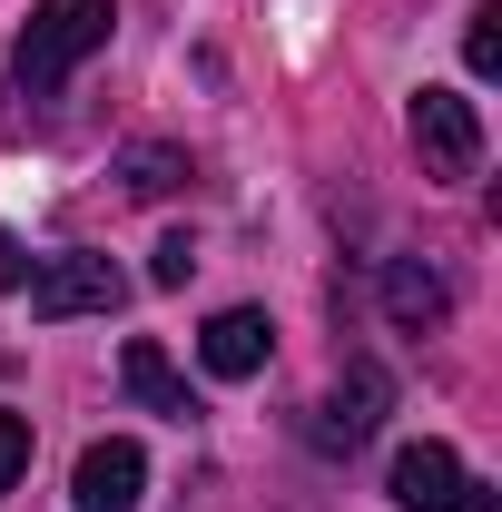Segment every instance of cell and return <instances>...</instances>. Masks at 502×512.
Segmentation results:
<instances>
[{"label": "cell", "instance_id": "6da1fadb", "mask_svg": "<svg viewBox=\"0 0 502 512\" xmlns=\"http://www.w3.org/2000/svg\"><path fill=\"white\" fill-rule=\"evenodd\" d=\"M109 20H119L109 0H40V10H30V30H20V50H10L20 99H50L89 50H109Z\"/></svg>", "mask_w": 502, "mask_h": 512}, {"label": "cell", "instance_id": "7a4b0ae2", "mask_svg": "<svg viewBox=\"0 0 502 512\" xmlns=\"http://www.w3.org/2000/svg\"><path fill=\"white\" fill-rule=\"evenodd\" d=\"M119 296H128V276L109 266V256H89V247L40 256V266H30V316H40V325H69V316H119Z\"/></svg>", "mask_w": 502, "mask_h": 512}, {"label": "cell", "instance_id": "3957f363", "mask_svg": "<svg viewBox=\"0 0 502 512\" xmlns=\"http://www.w3.org/2000/svg\"><path fill=\"white\" fill-rule=\"evenodd\" d=\"M414 148H424L434 178H473V168H483V119H473V99L424 89V99H414Z\"/></svg>", "mask_w": 502, "mask_h": 512}, {"label": "cell", "instance_id": "277c9868", "mask_svg": "<svg viewBox=\"0 0 502 512\" xmlns=\"http://www.w3.org/2000/svg\"><path fill=\"white\" fill-rule=\"evenodd\" d=\"M138 493H148V453L128 444V434L89 444L79 473H69V503H79V512H138Z\"/></svg>", "mask_w": 502, "mask_h": 512}, {"label": "cell", "instance_id": "5b68a950", "mask_svg": "<svg viewBox=\"0 0 502 512\" xmlns=\"http://www.w3.org/2000/svg\"><path fill=\"white\" fill-rule=\"evenodd\" d=\"M266 355H276V325L256 316V306H227V316H207V335H197V365H207L217 384L266 375Z\"/></svg>", "mask_w": 502, "mask_h": 512}, {"label": "cell", "instance_id": "8992f818", "mask_svg": "<svg viewBox=\"0 0 502 512\" xmlns=\"http://www.w3.org/2000/svg\"><path fill=\"white\" fill-rule=\"evenodd\" d=\"M384 404H394V384H384V365H345V384H335V404L315 414V444L325 453H355L365 434L384 424Z\"/></svg>", "mask_w": 502, "mask_h": 512}, {"label": "cell", "instance_id": "52a82bcc", "mask_svg": "<svg viewBox=\"0 0 502 512\" xmlns=\"http://www.w3.org/2000/svg\"><path fill=\"white\" fill-rule=\"evenodd\" d=\"M384 316L404 325V335H434V325L453 316V286H443L424 256H394V266H384Z\"/></svg>", "mask_w": 502, "mask_h": 512}, {"label": "cell", "instance_id": "ba28073f", "mask_svg": "<svg viewBox=\"0 0 502 512\" xmlns=\"http://www.w3.org/2000/svg\"><path fill=\"white\" fill-rule=\"evenodd\" d=\"M453 483H463V463H453V444H434V434L394 453V503H404V512H443Z\"/></svg>", "mask_w": 502, "mask_h": 512}, {"label": "cell", "instance_id": "9c48e42d", "mask_svg": "<svg viewBox=\"0 0 502 512\" xmlns=\"http://www.w3.org/2000/svg\"><path fill=\"white\" fill-rule=\"evenodd\" d=\"M119 375H128V394H138L148 414H168V424H188V414H197L188 375H178V365H168V355H158L148 335H138V345H128V355H119Z\"/></svg>", "mask_w": 502, "mask_h": 512}, {"label": "cell", "instance_id": "30bf717a", "mask_svg": "<svg viewBox=\"0 0 502 512\" xmlns=\"http://www.w3.org/2000/svg\"><path fill=\"white\" fill-rule=\"evenodd\" d=\"M463 69H473V79H493V69H502V0H483V10L463 20Z\"/></svg>", "mask_w": 502, "mask_h": 512}, {"label": "cell", "instance_id": "8fae6325", "mask_svg": "<svg viewBox=\"0 0 502 512\" xmlns=\"http://www.w3.org/2000/svg\"><path fill=\"white\" fill-rule=\"evenodd\" d=\"M178 178H188V158H178V148H128V197H168Z\"/></svg>", "mask_w": 502, "mask_h": 512}, {"label": "cell", "instance_id": "7c38bea8", "mask_svg": "<svg viewBox=\"0 0 502 512\" xmlns=\"http://www.w3.org/2000/svg\"><path fill=\"white\" fill-rule=\"evenodd\" d=\"M20 473H30V414H10V404H0V493H10Z\"/></svg>", "mask_w": 502, "mask_h": 512}, {"label": "cell", "instance_id": "4fadbf2b", "mask_svg": "<svg viewBox=\"0 0 502 512\" xmlns=\"http://www.w3.org/2000/svg\"><path fill=\"white\" fill-rule=\"evenodd\" d=\"M197 276V247L188 237H158V256H148V286H188Z\"/></svg>", "mask_w": 502, "mask_h": 512}, {"label": "cell", "instance_id": "5bb4252c", "mask_svg": "<svg viewBox=\"0 0 502 512\" xmlns=\"http://www.w3.org/2000/svg\"><path fill=\"white\" fill-rule=\"evenodd\" d=\"M443 512H502V493L483 483V473H463V483H453V503H443Z\"/></svg>", "mask_w": 502, "mask_h": 512}, {"label": "cell", "instance_id": "9a60e30c", "mask_svg": "<svg viewBox=\"0 0 502 512\" xmlns=\"http://www.w3.org/2000/svg\"><path fill=\"white\" fill-rule=\"evenodd\" d=\"M0 286H30V266H20V237L0 227Z\"/></svg>", "mask_w": 502, "mask_h": 512}]
</instances>
